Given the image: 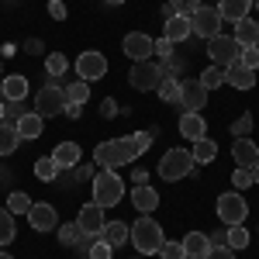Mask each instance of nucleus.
Here are the masks:
<instances>
[{
  "mask_svg": "<svg viewBox=\"0 0 259 259\" xmlns=\"http://www.w3.org/2000/svg\"><path fill=\"white\" fill-rule=\"evenodd\" d=\"M90 100V83L87 80H73L66 87V104H87Z\"/></svg>",
  "mask_w": 259,
  "mask_h": 259,
  "instance_id": "32",
  "label": "nucleus"
},
{
  "mask_svg": "<svg viewBox=\"0 0 259 259\" xmlns=\"http://www.w3.org/2000/svg\"><path fill=\"white\" fill-rule=\"evenodd\" d=\"M0 121H4V104H0Z\"/></svg>",
  "mask_w": 259,
  "mask_h": 259,
  "instance_id": "54",
  "label": "nucleus"
},
{
  "mask_svg": "<svg viewBox=\"0 0 259 259\" xmlns=\"http://www.w3.org/2000/svg\"><path fill=\"white\" fill-rule=\"evenodd\" d=\"M183 259H194V256H183Z\"/></svg>",
  "mask_w": 259,
  "mask_h": 259,
  "instance_id": "56",
  "label": "nucleus"
},
{
  "mask_svg": "<svg viewBox=\"0 0 259 259\" xmlns=\"http://www.w3.org/2000/svg\"><path fill=\"white\" fill-rule=\"evenodd\" d=\"M190 156H194V162H197V166H211V162H214V156H218V145H214V142L204 135V139L194 142Z\"/></svg>",
  "mask_w": 259,
  "mask_h": 259,
  "instance_id": "25",
  "label": "nucleus"
},
{
  "mask_svg": "<svg viewBox=\"0 0 259 259\" xmlns=\"http://www.w3.org/2000/svg\"><path fill=\"white\" fill-rule=\"evenodd\" d=\"M225 83H228V87H235V90H252V87H256V73H252V69H245V66L235 59L232 66H225Z\"/></svg>",
  "mask_w": 259,
  "mask_h": 259,
  "instance_id": "15",
  "label": "nucleus"
},
{
  "mask_svg": "<svg viewBox=\"0 0 259 259\" xmlns=\"http://www.w3.org/2000/svg\"><path fill=\"white\" fill-rule=\"evenodd\" d=\"M132 204H135L139 214H152V211L159 207V194H156V187L135 183V190H132Z\"/></svg>",
  "mask_w": 259,
  "mask_h": 259,
  "instance_id": "17",
  "label": "nucleus"
},
{
  "mask_svg": "<svg viewBox=\"0 0 259 259\" xmlns=\"http://www.w3.org/2000/svg\"><path fill=\"white\" fill-rule=\"evenodd\" d=\"M66 118H83V104H66Z\"/></svg>",
  "mask_w": 259,
  "mask_h": 259,
  "instance_id": "50",
  "label": "nucleus"
},
{
  "mask_svg": "<svg viewBox=\"0 0 259 259\" xmlns=\"http://www.w3.org/2000/svg\"><path fill=\"white\" fill-rule=\"evenodd\" d=\"M190 31L194 35H200V38H214V35H221V14H218V7H204L200 4L197 11L190 14Z\"/></svg>",
  "mask_w": 259,
  "mask_h": 259,
  "instance_id": "8",
  "label": "nucleus"
},
{
  "mask_svg": "<svg viewBox=\"0 0 259 259\" xmlns=\"http://www.w3.org/2000/svg\"><path fill=\"white\" fill-rule=\"evenodd\" d=\"M180 135L190 139V142L204 139V135H207V121L200 118L197 111H183V118H180Z\"/></svg>",
  "mask_w": 259,
  "mask_h": 259,
  "instance_id": "18",
  "label": "nucleus"
},
{
  "mask_svg": "<svg viewBox=\"0 0 259 259\" xmlns=\"http://www.w3.org/2000/svg\"><path fill=\"white\" fill-rule=\"evenodd\" d=\"M156 94H159L162 104H177V100H180V80H173V76H162L159 87H156Z\"/></svg>",
  "mask_w": 259,
  "mask_h": 259,
  "instance_id": "30",
  "label": "nucleus"
},
{
  "mask_svg": "<svg viewBox=\"0 0 259 259\" xmlns=\"http://www.w3.org/2000/svg\"><path fill=\"white\" fill-rule=\"evenodd\" d=\"M162 80V66L152 59H142L132 66V73H128V83L135 87V90H142V94H149V90H156Z\"/></svg>",
  "mask_w": 259,
  "mask_h": 259,
  "instance_id": "7",
  "label": "nucleus"
},
{
  "mask_svg": "<svg viewBox=\"0 0 259 259\" xmlns=\"http://www.w3.org/2000/svg\"><path fill=\"white\" fill-rule=\"evenodd\" d=\"M249 11H252V0H218V14H221V21H232V24H239L242 18H249Z\"/></svg>",
  "mask_w": 259,
  "mask_h": 259,
  "instance_id": "19",
  "label": "nucleus"
},
{
  "mask_svg": "<svg viewBox=\"0 0 259 259\" xmlns=\"http://www.w3.org/2000/svg\"><path fill=\"white\" fill-rule=\"evenodd\" d=\"M232 156L239 162V169H252L259 162V145L252 139H235L232 142Z\"/></svg>",
  "mask_w": 259,
  "mask_h": 259,
  "instance_id": "16",
  "label": "nucleus"
},
{
  "mask_svg": "<svg viewBox=\"0 0 259 259\" xmlns=\"http://www.w3.org/2000/svg\"><path fill=\"white\" fill-rule=\"evenodd\" d=\"M239 62L245 66V69H252V73H256V69H259V45L242 49V52H239Z\"/></svg>",
  "mask_w": 259,
  "mask_h": 259,
  "instance_id": "38",
  "label": "nucleus"
},
{
  "mask_svg": "<svg viewBox=\"0 0 259 259\" xmlns=\"http://www.w3.org/2000/svg\"><path fill=\"white\" fill-rule=\"evenodd\" d=\"M245 132H252V114H242L239 121H232V135L235 139H245Z\"/></svg>",
  "mask_w": 259,
  "mask_h": 259,
  "instance_id": "43",
  "label": "nucleus"
},
{
  "mask_svg": "<svg viewBox=\"0 0 259 259\" xmlns=\"http://www.w3.org/2000/svg\"><path fill=\"white\" fill-rule=\"evenodd\" d=\"M66 66H69V62H66V56H62V52H52V56L45 59V69H49L52 76H62V73H66Z\"/></svg>",
  "mask_w": 259,
  "mask_h": 259,
  "instance_id": "40",
  "label": "nucleus"
},
{
  "mask_svg": "<svg viewBox=\"0 0 259 259\" xmlns=\"http://www.w3.org/2000/svg\"><path fill=\"white\" fill-rule=\"evenodd\" d=\"M73 169H76V180H80V183H87V180H94V177H97V169H94L90 162H76Z\"/></svg>",
  "mask_w": 259,
  "mask_h": 259,
  "instance_id": "46",
  "label": "nucleus"
},
{
  "mask_svg": "<svg viewBox=\"0 0 259 259\" xmlns=\"http://www.w3.org/2000/svg\"><path fill=\"white\" fill-rule=\"evenodd\" d=\"M221 83H225V66H207V69L200 73V87H204V90H214Z\"/></svg>",
  "mask_w": 259,
  "mask_h": 259,
  "instance_id": "35",
  "label": "nucleus"
},
{
  "mask_svg": "<svg viewBox=\"0 0 259 259\" xmlns=\"http://www.w3.org/2000/svg\"><path fill=\"white\" fill-rule=\"evenodd\" d=\"M135 259H145V256H135Z\"/></svg>",
  "mask_w": 259,
  "mask_h": 259,
  "instance_id": "57",
  "label": "nucleus"
},
{
  "mask_svg": "<svg viewBox=\"0 0 259 259\" xmlns=\"http://www.w3.org/2000/svg\"><path fill=\"white\" fill-rule=\"evenodd\" d=\"M18 142H21L18 128L7 124V121H0V156H11V152L18 149Z\"/></svg>",
  "mask_w": 259,
  "mask_h": 259,
  "instance_id": "29",
  "label": "nucleus"
},
{
  "mask_svg": "<svg viewBox=\"0 0 259 259\" xmlns=\"http://www.w3.org/2000/svg\"><path fill=\"white\" fill-rule=\"evenodd\" d=\"M104 4H114V7H118V4H124V0H104Z\"/></svg>",
  "mask_w": 259,
  "mask_h": 259,
  "instance_id": "52",
  "label": "nucleus"
},
{
  "mask_svg": "<svg viewBox=\"0 0 259 259\" xmlns=\"http://www.w3.org/2000/svg\"><path fill=\"white\" fill-rule=\"evenodd\" d=\"M28 207H31V200H28V194H21V190H14L7 197V211L11 214H28Z\"/></svg>",
  "mask_w": 259,
  "mask_h": 259,
  "instance_id": "36",
  "label": "nucleus"
},
{
  "mask_svg": "<svg viewBox=\"0 0 259 259\" xmlns=\"http://www.w3.org/2000/svg\"><path fill=\"white\" fill-rule=\"evenodd\" d=\"M232 187H235V190L252 187V169H235V173H232Z\"/></svg>",
  "mask_w": 259,
  "mask_h": 259,
  "instance_id": "44",
  "label": "nucleus"
},
{
  "mask_svg": "<svg viewBox=\"0 0 259 259\" xmlns=\"http://www.w3.org/2000/svg\"><path fill=\"white\" fill-rule=\"evenodd\" d=\"M190 35H194V31H190V18H180V14L166 18V35H162V38H169L177 45V41H187Z\"/></svg>",
  "mask_w": 259,
  "mask_h": 259,
  "instance_id": "24",
  "label": "nucleus"
},
{
  "mask_svg": "<svg viewBox=\"0 0 259 259\" xmlns=\"http://www.w3.org/2000/svg\"><path fill=\"white\" fill-rule=\"evenodd\" d=\"M90 183H94V204H100L104 211L114 207V204L124 197V180H121L114 169H100Z\"/></svg>",
  "mask_w": 259,
  "mask_h": 259,
  "instance_id": "3",
  "label": "nucleus"
},
{
  "mask_svg": "<svg viewBox=\"0 0 259 259\" xmlns=\"http://www.w3.org/2000/svg\"><path fill=\"white\" fill-rule=\"evenodd\" d=\"M14 235H18V225H14V214H11L7 207H0V245L14 242Z\"/></svg>",
  "mask_w": 259,
  "mask_h": 259,
  "instance_id": "33",
  "label": "nucleus"
},
{
  "mask_svg": "<svg viewBox=\"0 0 259 259\" xmlns=\"http://www.w3.org/2000/svg\"><path fill=\"white\" fill-rule=\"evenodd\" d=\"M83 235H80V228H76V221L73 225H59V242L62 245H76Z\"/></svg>",
  "mask_w": 259,
  "mask_h": 259,
  "instance_id": "39",
  "label": "nucleus"
},
{
  "mask_svg": "<svg viewBox=\"0 0 259 259\" xmlns=\"http://www.w3.org/2000/svg\"><path fill=\"white\" fill-rule=\"evenodd\" d=\"M135 159H139V156L132 152L128 139L100 142L97 149H94V162H97L100 169H118V166H128V162H135Z\"/></svg>",
  "mask_w": 259,
  "mask_h": 259,
  "instance_id": "2",
  "label": "nucleus"
},
{
  "mask_svg": "<svg viewBox=\"0 0 259 259\" xmlns=\"http://www.w3.org/2000/svg\"><path fill=\"white\" fill-rule=\"evenodd\" d=\"M232 38L239 41L242 49H249V45H259V21L242 18L239 24H235V35H232Z\"/></svg>",
  "mask_w": 259,
  "mask_h": 259,
  "instance_id": "23",
  "label": "nucleus"
},
{
  "mask_svg": "<svg viewBox=\"0 0 259 259\" xmlns=\"http://www.w3.org/2000/svg\"><path fill=\"white\" fill-rule=\"evenodd\" d=\"M225 245H228L232 252H235V249H249V228H245V225H228Z\"/></svg>",
  "mask_w": 259,
  "mask_h": 259,
  "instance_id": "28",
  "label": "nucleus"
},
{
  "mask_svg": "<svg viewBox=\"0 0 259 259\" xmlns=\"http://www.w3.org/2000/svg\"><path fill=\"white\" fill-rule=\"evenodd\" d=\"M204 259H235V252H232L228 245H211V249L204 252Z\"/></svg>",
  "mask_w": 259,
  "mask_h": 259,
  "instance_id": "45",
  "label": "nucleus"
},
{
  "mask_svg": "<svg viewBox=\"0 0 259 259\" xmlns=\"http://www.w3.org/2000/svg\"><path fill=\"white\" fill-rule=\"evenodd\" d=\"M242 45L232 35H214V38L207 41V56H211V62L214 66H232V62L239 59Z\"/></svg>",
  "mask_w": 259,
  "mask_h": 259,
  "instance_id": "9",
  "label": "nucleus"
},
{
  "mask_svg": "<svg viewBox=\"0 0 259 259\" xmlns=\"http://www.w3.org/2000/svg\"><path fill=\"white\" fill-rule=\"evenodd\" d=\"M252 7H256V11H259V0H252Z\"/></svg>",
  "mask_w": 259,
  "mask_h": 259,
  "instance_id": "55",
  "label": "nucleus"
},
{
  "mask_svg": "<svg viewBox=\"0 0 259 259\" xmlns=\"http://www.w3.org/2000/svg\"><path fill=\"white\" fill-rule=\"evenodd\" d=\"M214 207H218V218L225 225H245V218H249V204H245V197H242L239 190L221 194Z\"/></svg>",
  "mask_w": 259,
  "mask_h": 259,
  "instance_id": "5",
  "label": "nucleus"
},
{
  "mask_svg": "<svg viewBox=\"0 0 259 259\" xmlns=\"http://www.w3.org/2000/svg\"><path fill=\"white\" fill-rule=\"evenodd\" d=\"M197 7H200V0H169V4H166V18H173V14H180V18H190Z\"/></svg>",
  "mask_w": 259,
  "mask_h": 259,
  "instance_id": "34",
  "label": "nucleus"
},
{
  "mask_svg": "<svg viewBox=\"0 0 259 259\" xmlns=\"http://www.w3.org/2000/svg\"><path fill=\"white\" fill-rule=\"evenodd\" d=\"M183 111H197L200 114V107L207 104V90L200 87V80H183L180 83V100H177Z\"/></svg>",
  "mask_w": 259,
  "mask_h": 259,
  "instance_id": "13",
  "label": "nucleus"
},
{
  "mask_svg": "<svg viewBox=\"0 0 259 259\" xmlns=\"http://www.w3.org/2000/svg\"><path fill=\"white\" fill-rule=\"evenodd\" d=\"M35 177H38L41 183H52V180L59 177V166H56V159H52V156H41V159H35Z\"/></svg>",
  "mask_w": 259,
  "mask_h": 259,
  "instance_id": "31",
  "label": "nucleus"
},
{
  "mask_svg": "<svg viewBox=\"0 0 259 259\" xmlns=\"http://www.w3.org/2000/svg\"><path fill=\"white\" fill-rule=\"evenodd\" d=\"M49 14H52L56 21H66L69 11H66V4H62V0H49Z\"/></svg>",
  "mask_w": 259,
  "mask_h": 259,
  "instance_id": "47",
  "label": "nucleus"
},
{
  "mask_svg": "<svg viewBox=\"0 0 259 259\" xmlns=\"http://www.w3.org/2000/svg\"><path fill=\"white\" fill-rule=\"evenodd\" d=\"M121 49H124V56H128L132 62H142V59H149V56L156 52V38L142 35V31H132V35H124Z\"/></svg>",
  "mask_w": 259,
  "mask_h": 259,
  "instance_id": "12",
  "label": "nucleus"
},
{
  "mask_svg": "<svg viewBox=\"0 0 259 259\" xmlns=\"http://www.w3.org/2000/svg\"><path fill=\"white\" fill-rule=\"evenodd\" d=\"M100 114H104V118H114V114H118V104L107 97V100H104V107H100Z\"/></svg>",
  "mask_w": 259,
  "mask_h": 259,
  "instance_id": "49",
  "label": "nucleus"
},
{
  "mask_svg": "<svg viewBox=\"0 0 259 259\" xmlns=\"http://www.w3.org/2000/svg\"><path fill=\"white\" fill-rule=\"evenodd\" d=\"M252 183H256V187H259V162H256V166H252Z\"/></svg>",
  "mask_w": 259,
  "mask_h": 259,
  "instance_id": "51",
  "label": "nucleus"
},
{
  "mask_svg": "<svg viewBox=\"0 0 259 259\" xmlns=\"http://www.w3.org/2000/svg\"><path fill=\"white\" fill-rule=\"evenodd\" d=\"M100 239L107 242L111 249H118V245H124V242H128V225H124V221H111V225H104Z\"/></svg>",
  "mask_w": 259,
  "mask_h": 259,
  "instance_id": "27",
  "label": "nucleus"
},
{
  "mask_svg": "<svg viewBox=\"0 0 259 259\" xmlns=\"http://www.w3.org/2000/svg\"><path fill=\"white\" fill-rule=\"evenodd\" d=\"M41 121H45V118H38L35 111H24V114H21V118L14 121V128H18V135H21V139L35 142V139L41 135Z\"/></svg>",
  "mask_w": 259,
  "mask_h": 259,
  "instance_id": "22",
  "label": "nucleus"
},
{
  "mask_svg": "<svg viewBox=\"0 0 259 259\" xmlns=\"http://www.w3.org/2000/svg\"><path fill=\"white\" fill-rule=\"evenodd\" d=\"M156 56L169 59V56H173V41H169V38H156Z\"/></svg>",
  "mask_w": 259,
  "mask_h": 259,
  "instance_id": "48",
  "label": "nucleus"
},
{
  "mask_svg": "<svg viewBox=\"0 0 259 259\" xmlns=\"http://www.w3.org/2000/svg\"><path fill=\"white\" fill-rule=\"evenodd\" d=\"M104 225H107V221H104V207H100V204L90 200V204H83V207H80V214H76V228H80L83 239L100 235V232H104Z\"/></svg>",
  "mask_w": 259,
  "mask_h": 259,
  "instance_id": "10",
  "label": "nucleus"
},
{
  "mask_svg": "<svg viewBox=\"0 0 259 259\" xmlns=\"http://www.w3.org/2000/svg\"><path fill=\"white\" fill-rule=\"evenodd\" d=\"M187 252H183V242H162L159 249V259H183Z\"/></svg>",
  "mask_w": 259,
  "mask_h": 259,
  "instance_id": "42",
  "label": "nucleus"
},
{
  "mask_svg": "<svg viewBox=\"0 0 259 259\" xmlns=\"http://www.w3.org/2000/svg\"><path fill=\"white\" fill-rule=\"evenodd\" d=\"M128 242L139 249V256H156L162 249V228L156 218H149V214H139L135 225H128Z\"/></svg>",
  "mask_w": 259,
  "mask_h": 259,
  "instance_id": "1",
  "label": "nucleus"
},
{
  "mask_svg": "<svg viewBox=\"0 0 259 259\" xmlns=\"http://www.w3.org/2000/svg\"><path fill=\"white\" fill-rule=\"evenodd\" d=\"M52 159L59 169H73L76 162H80V145L76 142H59L56 149H52Z\"/></svg>",
  "mask_w": 259,
  "mask_h": 259,
  "instance_id": "21",
  "label": "nucleus"
},
{
  "mask_svg": "<svg viewBox=\"0 0 259 259\" xmlns=\"http://www.w3.org/2000/svg\"><path fill=\"white\" fill-rule=\"evenodd\" d=\"M66 111V90L56 87V83H49V87H41L38 94H35V114L38 118H56Z\"/></svg>",
  "mask_w": 259,
  "mask_h": 259,
  "instance_id": "6",
  "label": "nucleus"
},
{
  "mask_svg": "<svg viewBox=\"0 0 259 259\" xmlns=\"http://www.w3.org/2000/svg\"><path fill=\"white\" fill-rule=\"evenodd\" d=\"M128 145H132L135 156H142V152L152 145V132H135V135H128Z\"/></svg>",
  "mask_w": 259,
  "mask_h": 259,
  "instance_id": "37",
  "label": "nucleus"
},
{
  "mask_svg": "<svg viewBox=\"0 0 259 259\" xmlns=\"http://www.w3.org/2000/svg\"><path fill=\"white\" fill-rule=\"evenodd\" d=\"M194 156H190V149H169L166 156L159 159V177L166 180V183H177V180L190 177L194 173Z\"/></svg>",
  "mask_w": 259,
  "mask_h": 259,
  "instance_id": "4",
  "label": "nucleus"
},
{
  "mask_svg": "<svg viewBox=\"0 0 259 259\" xmlns=\"http://www.w3.org/2000/svg\"><path fill=\"white\" fill-rule=\"evenodd\" d=\"M0 259H14V256H11V252H0Z\"/></svg>",
  "mask_w": 259,
  "mask_h": 259,
  "instance_id": "53",
  "label": "nucleus"
},
{
  "mask_svg": "<svg viewBox=\"0 0 259 259\" xmlns=\"http://www.w3.org/2000/svg\"><path fill=\"white\" fill-rule=\"evenodd\" d=\"M28 225L35 232H56L59 228V214H56L52 204H31L28 207Z\"/></svg>",
  "mask_w": 259,
  "mask_h": 259,
  "instance_id": "14",
  "label": "nucleus"
},
{
  "mask_svg": "<svg viewBox=\"0 0 259 259\" xmlns=\"http://www.w3.org/2000/svg\"><path fill=\"white\" fill-rule=\"evenodd\" d=\"M111 256H114V249H111L104 239H100V242H90V249H87V259H111Z\"/></svg>",
  "mask_w": 259,
  "mask_h": 259,
  "instance_id": "41",
  "label": "nucleus"
},
{
  "mask_svg": "<svg viewBox=\"0 0 259 259\" xmlns=\"http://www.w3.org/2000/svg\"><path fill=\"white\" fill-rule=\"evenodd\" d=\"M0 97L4 100H24L28 97V76H21V73L4 76V80H0Z\"/></svg>",
  "mask_w": 259,
  "mask_h": 259,
  "instance_id": "20",
  "label": "nucleus"
},
{
  "mask_svg": "<svg viewBox=\"0 0 259 259\" xmlns=\"http://www.w3.org/2000/svg\"><path fill=\"white\" fill-rule=\"evenodd\" d=\"M207 249H211V239H207L204 232H190V235L183 239V252H187V256H194V259H204Z\"/></svg>",
  "mask_w": 259,
  "mask_h": 259,
  "instance_id": "26",
  "label": "nucleus"
},
{
  "mask_svg": "<svg viewBox=\"0 0 259 259\" xmlns=\"http://www.w3.org/2000/svg\"><path fill=\"white\" fill-rule=\"evenodd\" d=\"M76 76L87 80V83L104 80V76H107V59H104V52H97V49L83 52L80 59H76Z\"/></svg>",
  "mask_w": 259,
  "mask_h": 259,
  "instance_id": "11",
  "label": "nucleus"
}]
</instances>
